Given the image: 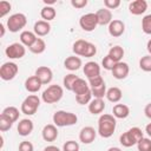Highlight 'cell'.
Segmentation results:
<instances>
[{
    "instance_id": "obj_1",
    "label": "cell",
    "mask_w": 151,
    "mask_h": 151,
    "mask_svg": "<svg viewBox=\"0 0 151 151\" xmlns=\"http://www.w3.org/2000/svg\"><path fill=\"white\" fill-rule=\"evenodd\" d=\"M116 126H117V120L113 117V114L103 113L98 119V130H97V132L103 138H110L114 133Z\"/></svg>"
},
{
    "instance_id": "obj_2",
    "label": "cell",
    "mask_w": 151,
    "mask_h": 151,
    "mask_svg": "<svg viewBox=\"0 0 151 151\" xmlns=\"http://www.w3.org/2000/svg\"><path fill=\"white\" fill-rule=\"evenodd\" d=\"M72 51L78 57H85V58H92L97 53V46L87 40L78 39L73 42Z\"/></svg>"
},
{
    "instance_id": "obj_3",
    "label": "cell",
    "mask_w": 151,
    "mask_h": 151,
    "mask_svg": "<svg viewBox=\"0 0 151 151\" xmlns=\"http://www.w3.org/2000/svg\"><path fill=\"white\" fill-rule=\"evenodd\" d=\"M53 124L57 127H65V126H72L78 122V117L76 113L64 110H58L53 113L52 117Z\"/></svg>"
},
{
    "instance_id": "obj_4",
    "label": "cell",
    "mask_w": 151,
    "mask_h": 151,
    "mask_svg": "<svg viewBox=\"0 0 151 151\" xmlns=\"http://www.w3.org/2000/svg\"><path fill=\"white\" fill-rule=\"evenodd\" d=\"M143 137H144V133H143L142 129H139L138 126H133V127L129 129L127 131H125L124 133L120 134L119 143L124 147H131L133 145H137V143Z\"/></svg>"
},
{
    "instance_id": "obj_5",
    "label": "cell",
    "mask_w": 151,
    "mask_h": 151,
    "mask_svg": "<svg viewBox=\"0 0 151 151\" xmlns=\"http://www.w3.org/2000/svg\"><path fill=\"white\" fill-rule=\"evenodd\" d=\"M64 96V88L60 85H50L46 90H44L41 94V100L46 104H55Z\"/></svg>"
},
{
    "instance_id": "obj_6",
    "label": "cell",
    "mask_w": 151,
    "mask_h": 151,
    "mask_svg": "<svg viewBox=\"0 0 151 151\" xmlns=\"http://www.w3.org/2000/svg\"><path fill=\"white\" fill-rule=\"evenodd\" d=\"M40 106V98L37 94H28L21 103L20 111L26 116H33Z\"/></svg>"
},
{
    "instance_id": "obj_7",
    "label": "cell",
    "mask_w": 151,
    "mask_h": 151,
    "mask_svg": "<svg viewBox=\"0 0 151 151\" xmlns=\"http://www.w3.org/2000/svg\"><path fill=\"white\" fill-rule=\"evenodd\" d=\"M26 25H27V18L24 13H14V14L9 15V18L7 19V22H6L7 29L12 33H17V32L21 31Z\"/></svg>"
},
{
    "instance_id": "obj_8",
    "label": "cell",
    "mask_w": 151,
    "mask_h": 151,
    "mask_svg": "<svg viewBox=\"0 0 151 151\" xmlns=\"http://www.w3.org/2000/svg\"><path fill=\"white\" fill-rule=\"evenodd\" d=\"M19 72V66L13 61L4 63L0 67V78L5 81H9L17 77Z\"/></svg>"
},
{
    "instance_id": "obj_9",
    "label": "cell",
    "mask_w": 151,
    "mask_h": 151,
    "mask_svg": "<svg viewBox=\"0 0 151 151\" xmlns=\"http://www.w3.org/2000/svg\"><path fill=\"white\" fill-rule=\"evenodd\" d=\"M79 26L85 32H92L98 26V19L96 13H86L83 14L79 19Z\"/></svg>"
},
{
    "instance_id": "obj_10",
    "label": "cell",
    "mask_w": 151,
    "mask_h": 151,
    "mask_svg": "<svg viewBox=\"0 0 151 151\" xmlns=\"http://www.w3.org/2000/svg\"><path fill=\"white\" fill-rule=\"evenodd\" d=\"M5 54L9 59H21L26 54V47L21 42H13L6 47Z\"/></svg>"
},
{
    "instance_id": "obj_11",
    "label": "cell",
    "mask_w": 151,
    "mask_h": 151,
    "mask_svg": "<svg viewBox=\"0 0 151 151\" xmlns=\"http://www.w3.org/2000/svg\"><path fill=\"white\" fill-rule=\"evenodd\" d=\"M107 31H109V34L113 38L122 37L125 32V24L119 19H113L107 26Z\"/></svg>"
},
{
    "instance_id": "obj_12",
    "label": "cell",
    "mask_w": 151,
    "mask_h": 151,
    "mask_svg": "<svg viewBox=\"0 0 151 151\" xmlns=\"http://www.w3.org/2000/svg\"><path fill=\"white\" fill-rule=\"evenodd\" d=\"M111 72H112L113 78H116V79H118V80H123V79H125V78L129 76V73H130V67H129L127 63L119 61V63H117V64L113 66V68H112Z\"/></svg>"
},
{
    "instance_id": "obj_13",
    "label": "cell",
    "mask_w": 151,
    "mask_h": 151,
    "mask_svg": "<svg viewBox=\"0 0 151 151\" xmlns=\"http://www.w3.org/2000/svg\"><path fill=\"white\" fill-rule=\"evenodd\" d=\"M97 137V131L92 126H85L79 132V140L83 144H91Z\"/></svg>"
},
{
    "instance_id": "obj_14",
    "label": "cell",
    "mask_w": 151,
    "mask_h": 151,
    "mask_svg": "<svg viewBox=\"0 0 151 151\" xmlns=\"http://www.w3.org/2000/svg\"><path fill=\"white\" fill-rule=\"evenodd\" d=\"M34 76H37L39 78V80L42 83V85H47L52 81L53 79V72L50 67L47 66H39L37 70H35V73Z\"/></svg>"
},
{
    "instance_id": "obj_15",
    "label": "cell",
    "mask_w": 151,
    "mask_h": 151,
    "mask_svg": "<svg viewBox=\"0 0 151 151\" xmlns=\"http://www.w3.org/2000/svg\"><path fill=\"white\" fill-rule=\"evenodd\" d=\"M58 127L54 124H47L42 127L41 137L45 142H54L58 138Z\"/></svg>"
},
{
    "instance_id": "obj_16",
    "label": "cell",
    "mask_w": 151,
    "mask_h": 151,
    "mask_svg": "<svg viewBox=\"0 0 151 151\" xmlns=\"http://www.w3.org/2000/svg\"><path fill=\"white\" fill-rule=\"evenodd\" d=\"M83 72L87 79H92L94 77L100 76V66L96 61H87L83 66Z\"/></svg>"
},
{
    "instance_id": "obj_17",
    "label": "cell",
    "mask_w": 151,
    "mask_h": 151,
    "mask_svg": "<svg viewBox=\"0 0 151 151\" xmlns=\"http://www.w3.org/2000/svg\"><path fill=\"white\" fill-rule=\"evenodd\" d=\"M34 129V125H33V122L28 118H24V119H20L19 123H18V126H17V130H18V133L22 137H27L32 133Z\"/></svg>"
},
{
    "instance_id": "obj_18",
    "label": "cell",
    "mask_w": 151,
    "mask_h": 151,
    "mask_svg": "<svg viewBox=\"0 0 151 151\" xmlns=\"http://www.w3.org/2000/svg\"><path fill=\"white\" fill-rule=\"evenodd\" d=\"M147 9V2L145 0H134L129 4V11L133 15H142Z\"/></svg>"
},
{
    "instance_id": "obj_19",
    "label": "cell",
    "mask_w": 151,
    "mask_h": 151,
    "mask_svg": "<svg viewBox=\"0 0 151 151\" xmlns=\"http://www.w3.org/2000/svg\"><path fill=\"white\" fill-rule=\"evenodd\" d=\"M33 32L35 33L37 37H45L51 32V25L48 21L45 20H38L34 22L33 26Z\"/></svg>"
},
{
    "instance_id": "obj_20",
    "label": "cell",
    "mask_w": 151,
    "mask_h": 151,
    "mask_svg": "<svg viewBox=\"0 0 151 151\" xmlns=\"http://www.w3.org/2000/svg\"><path fill=\"white\" fill-rule=\"evenodd\" d=\"M42 86V83L37 76H31L25 80V88L29 93H37Z\"/></svg>"
},
{
    "instance_id": "obj_21",
    "label": "cell",
    "mask_w": 151,
    "mask_h": 151,
    "mask_svg": "<svg viewBox=\"0 0 151 151\" xmlns=\"http://www.w3.org/2000/svg\"><path fill=\"white\" fill-rule=\"evenodd\" d=\"M96 14H97V19H98V25H100V26H106V25L109 26L110 22L113 20L112 19V12L105 7L98 9L96 12Z\"/></svg>"
},
{
    "instance_id": "obj_22",
    "label": "cell",
    "mask_w": 151,
    "mask_h": 151,
    "mask_svg": "<svg viewBox=\"0 0 151 151\" xmlns=\"http://www.w3.org/2000/svg\"><path fill=\"white\" fill-rule=\"evenodd\" d=\"M83 66V61L78 55H70L64 60V67L71 72L78 71Z\"/></svg>"
},
{
    "instance_id": "obj_23",
    "label": "cell",
    "mask_w": 151,
    "mask_h": 151,
    "mask_svg": "<svg viewBox=\"0 0 151 151\" xmlns=\"http://www.w3.org/2000/svg\"><path fill=\"white\" fill-rule=\"evenodd\" d=\"M87 109L91 114H100L105 110V101H104V99L93 98L90 101V104L87 105Z\"/></svg>"
},
{
    "instance_id": "obj_24",
    "label": "cell",
    "mask_w": 151,
    "mask_h": 151,
    "mask_svg": "<svg viewBox=\"0 0 151 151\" xmlns=\"http://www.w3.org/2000/svg\"><path fill=\"white\" fill-rule=\"evenodd\" d=\"M112 114L116 119H125L130 114V107L125 104H116L112 109Z\"/></svg>"
},
{
    "instance_id": "obj_25",
    "label": "cell",
    "mask_w": 151,
    "mask_h": 151,
    "mask_svg": "<svg viewBox=\"0 0 151 151\" xmlns=\"http://www.w3.org/2000/svg\"><path fill=\"white\" fill-rule=\"evenodd\" d=\"M20 42L25 46V47H31L33 44H34V41L38 39V37L35 35V33L33 32V31H22L21 33H20Z\"/></svg>"
},
{
    "instance_id": "obj_26",
    "label": "cell",
    "mask_w": 151,
    "mask_h": 151,
    "mask_svg": "<svg viewBox=\"0 0 151 151\" xmlns=\"http://www.w3.org/2000/svg\"><path fill=\"white\" fill-rule=\"evenodd\" d=\"M20 112H21V111H19V109L15 107V106H7V107H5V109L2 110L1 116L5 117L6 119H8V120L12 122V123H15V122L19 119Z\"/></svg>"
},
{
    "instance_id": "obj_27",
    "label": "cell",
    "mask_w": 151,
    "mask_h": 151,
    "mask_svg": "<svg viewBox=\"0 0 151 151\" xmlns=\"http://www.w3.org/2000/svg\"><path fill=\"white\" fill-rule=\"evenodd\" d=\"M88 90H91V88H90V85H88V83H87L85 79H83V78H78V79L74 81L73 86H72V92H73L76 96L83 94V93L87 92Z\"/></svg>"
},
{
    "instance_id": "obj_28",
    "label": "cell",
    "mask_w": 151,
    "mask_h": 151,
    "mask_svg": "<svg viewBox=\"0 0 151 151\" xmlns=\"http://www.w3.org/2000/svg\"><path fill=\"white\" fill-rule=\"evenodd\" d=\"M123 98V92L119 87L117 86H113V87H110L107 88L106 91V99L111 103H114V104H118Z\"/></svg>"
},
{
    "instance_id": "obj_29",
    "label": "cell",
    "mask_w": 151,
    "mask_h": 151,
    "mask_svg": "<svg viewBox=\"0 0 151 151\" xmlns=\"http://www.w3.org/2000/svg\"><path fill=\"white\" fill-rule=\"evenodd\" d=\"M124 54H125V51H124V48H123L122 46H119V45L112 46V47L109 50V53H107V55H109L114 63L122 61Z\"/></svg>"
},
{
    "instance_id": "obj_30",
    "label": "cell",
    "mask_w": 151,
    "mask_h": 151,
    "mask_svg": "<svg viewBox=\"0 0 151 151\" xmlns=\"http://www.w3.org/2000/svg\"><path fill=\"white\" fill-rule=\"evenodd\" d=\"M40 17L45 21H51L57 17V11L53 6H44L40 11Z\"/></svg>"
},
{
    "instance_id": "obj_31",
    "label": "cell",
    "mask_w": 151,
    "mask_h": 151,
    "mask_svg": "<svg viewBox=\"0 0 151 151\" xmlns=\"http://www.w3.org/2000/svg\"><path fill=\"white\" fill-rule=\"evenodd\" d=\"M28 50H29L32 53H34V54H41V53H44L45 50H46V42H45L44 39L38 38V39L34 41V44H33Z\"/></svg>"
},
{
    "instance_id": "obj_32",
    "label": "cell",
    "mask_w": 151,
    "mask_h": 151,
    "mask_svg": "<svg viewBox=\"0 0 151 151\" xmlns=\"http://www.w3.org/2000/svg\"><path fill=\"white\" fill-rule=\"evenodd\" d=\"M79 77L76 76L74 73H68L64 77L63 79V85H64V88H66L67 91H72V86L74 84V81L78 79Z\"/></svg>"
},
{
    "instance_id": "obj_33",
    "label": "cell",
    "mask_w": 151,
    "mask_h": 151,
    "mask_svg": "<svg viewBox=\"0 0 151 151\" xmlns=\"http://www.w3.org/2000/svg\"><path fill=\"white\" fill-rule=\"evenodd\" d=\"M106 84H103L100 86H97V87H92L91 88V92H92V96L93 98H98V99H104V97H106Z\"/></svg>"
},
{
    "instance_id": "obj_34",
    "label": "cell",
    "mask_w": 151,
    "mask_h": 151,
    "mask_svg": "<svg viewBox=\"0 0 151 151\" xmlns=\"http://www.w3.org/2000/svg\"><path fill=\"white\" fill-rule=\"evenodd\" d=\"M92 92H91V90H88L87 92H85V93H83V94H78V96H76V100H77V103L79 104V105H88L90 104V101L92 100Z\"/></svg>"
},
{
    "instance_id": "obj_35",
    "label": "cell",
    "mask_w": 151,
    "mask_h": 151,
    "mask_svg": "<svg viewBox=\"0 0 151 151\" xmlns=\"http://www.w3.org/2000/svg\"><path fill=\"white\" fill-rule=\"evenodd\" d=\"M139 68L144 72H151V55H144L139 59Z\"/></svg>"
},
{
    "instance_id": "obj_36",
    "label": "cell",
    "mask_w": 151,
    "mask_h": 151,
    "mask_svg": "<svg viewBox=\"0 0 151 151\" xmlns=\"http://www.w3.org/2000/svg\"><path fill=\"white\" fill-rule=\"evenodd\" d=\"M137 149L138 151H151V138L143 137L137 143Z\"/></svg>"
},
{
    "instance_id": "obj_37",
    "label": "cell",
    "mask_w": 151,
    "mask_h": 151,
    "mask_svg": "<svg viewBox=\"0 0 151 151\" xmlns=\"http://www.w3.org/2000/svg\"><path fill=\"white\" fill-rule=\"evenodd\" d=\"M142 29L145 34L151 35V14H146L142 19Z\"/></svg>"
},
{
    "instance_id": "obj_38",
    "label": "cell",
    "mask_w": 151,
    "mask_h": 151,
    "mask_svg": "<svg viewBox=\"0 0 151 151\" xmlns=\"http://www.w3.org/2000/svg\"><path fill=\"white\" fill-rule=\"evenodd\" d=\"M79 143L76 140H67L63 145V151H79Z\"/></svg>"
},
{
    "instance_id": "obj_39",
    "label": "cell",
    "mask_w": 151,
    "mask_h": 151,
    "mask_svg": "<svg viewBox=\"0 0 151 151\" xmlns=\"http://www.w3.org/2000/svg\"><path fill=\"white\" fill-rule=\"evenodd\" d=\"M12 9V5L8 1H0V18H4Z\"/></svg>"
},
{
    "instance_id": "obj_40",
    "label": "cell",
    "mask_w": 151,
    "mask_h": 151,
    "mask_svg": "<svg viewBox=\"0 0 151 151\" xmlns=\"http://www.w3.org/2000/svg\"><path fill=\"white\" fill-rule=\"evenodd\" d=\"M12 126H13V123L9 122L8 119H6L5 117H2V116L0 114V131H1V132H6V131H8Z\"/></svg>"
},
{
    "instance_id": "obj_41",
    "label": "cell",
    "mask_w": 151,
    "mask_h": 151,
    "mask_svg": "<svg viewBox=\"0 0 151 151\" xmlns=\"http://www.w3.org/2000/svg\"><path fill=\"white\" fill-rule=\"evenodd\" d=\"M116 64H117V63H114L109 55L104 57L103 60H101V66H103L105 70H107V71H112V68H113V66H114Z\"/></svg>"
},
{
    "instance_id": "obj_42",
    "label": "cell",
    "mask_w": 151,
    "mask_h": 151,
    "mask_svg": "<svg viewBox=\"0 0 151 151\" xmlns=\"http://www.w3.org/2000/svg\"><path fill=\"white\" fill-rule=\"evenodd\" d=\"M103 84H105V80L103 79V77H101V76H98V77H94V78H92V79H88L90 88H92V87H97V86H100V85H103Z\"/></svg>"
},
{
    "instance_id": "obj_43",
    "label": "cell",
    "mask_w": 151,
    "mask_h": 151,
    "mask_svg": "<svg viewBox=\"0 0 151 151\" xmlns=\"http://www.w3.org/2000/svg\"><path fill=\"white\" fill-rule=\"evenodd\" d=\"M104 6L107 9H116L120 6V0H104Z\"/></svg>"
},
{
    "instance_id": "obj_44",
    "label": "cell",
    "mask_w": 151,
    "mask_h": 151,
    "mask_svg": "<svg viewBox=\"0 0 151 151\" xmlns=\"http://www.w3.org/2000/svg\"><path fill=\"white\" fill-rule=\"evenodd\" d=\"M19 151H34V146L28 140H22L19 144Z\"/></svg>"
},
{
    "instance_id": "obj_45",
    "label": "cell",
    "mask_w": 151,
    "mask_h": 151,
    "mask_svg": "<svg viewBox=\"0 0 151 151\" xmlns=\"http://www.w3.org/2000/svg\"><path fill=\"white\" fill-rule=\"evenodd\" d=\"M71 5L77 9H81L87 6V0H71Z\"/></svg>"
},
{
    "instance_id": "obj_46",
    "label": "cell",
    "mask_w": 151,
    "mask_h": 151,
    "mask_svg": "<svg viewBox=\"0 0 151 151\" xmlns=\"http://www.w3.org/2000/svg\"><path fill=\"white\" fill-rule=\"evenodd\" d=\"M144 113L149 119H151V103L146 104V106L144 107Z\"/></svg>"
},
{
    "instance_id": "obj_47",
    "label": "cell",
    "mask_w": 151,
    "mask_h": 151,
    "mask_svg": "<svg viewBox=\"0 0 151 151\" xmlns=\"http://www.w3.org/2000/svg\"><path fill=\"white\" fill-rule=\"evenodd\" d=\"M42 151H61V150L55 145H47Z\"/></svg>"
},
{
    "instance_id": "obj_48",
    "label": "cell",
    "mask_w": 151,
    "mask_h": 151,
    "mask_svg": "<svg viewBox=\"0 0 151 151\" xmlns=\"http://www.w3.org/2000/svg\"><path fill=\"white\" fill-rule=\"evenodd\" d=\"M145 132H146V134L149 136V138H151V123H149V124L145 126Z\"/></svg>"
},
{
    "instance_id": "obj_49",
    "label": "cell",
    "mask_w": 151,
    "mask_h": 151,
    "mask_svg": "<svg viewBox=\"0 0 151 151\" xmlns=\"http://www.w3.org/2000/svg\"><path fill=\"white\" fill-rule=\"evenodd\" d=\"M55 2H57L55 0H44V4H45V6H53Z\"/></svg>"
},
{
    "instance_id": "obj_50",
    "label": "cell",
    "mask_w": 151,
    "mask_h": 151,
    "mask_svg": "<svg viewBox=\"0 0 151 151\" xmlns=\"http://www.w3.org/2000/svg\"><path fill=\"white\" fill-rule=\"evenodd\" d=\"M5 29H6V28H5V25L1 22V24H0V38H2V37L5 35Z\"/></svg>"
},
{
    "instance_id": "obj_51",
    "label": "cell",
    "mask_w": 151,
    "mask_h": 151,
    "mask_svg": "<svg viewBox=\"0 0 151 151\" xmlns=\"http://www.w3.org/2000/svg\"><path fill=\"white\" fill-rule=\"evenodd\" d=\"M146 50H147V52H149V55H151V39L147 41V44H146Z\"/></svg>"
},
{
    "instance_id": "obj_52",
    "label": "cell",
    "mask_w": 151,
    "mask_h": 151,
    "mask_svg": "<svg viewBox=\"0 0 151 151\" xmlns=\"http://www.w3.org/2000/svg\"><path fill=\"white\" fill-rule=\"evenodd\" d=\"M107 151H123L120 147H117V146H111L107 149Z\"/></svg>"
}]
</instances>
